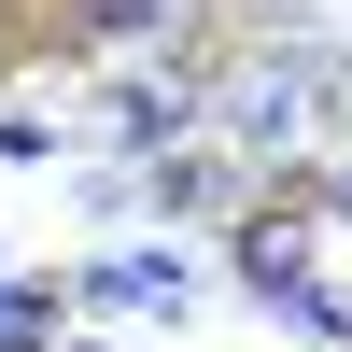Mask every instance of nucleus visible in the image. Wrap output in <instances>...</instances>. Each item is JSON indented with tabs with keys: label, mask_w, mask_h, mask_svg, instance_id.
I'll return each mask as SVG.
<instances>
[{
	"label": "nucleus",
	"mask_w": 352,
	"mask_h": 352,
	"mask_svg": "<svg viewBox=\"0 0 352 352\" xmlns=\"http://www.w3.org/2000/svg\"><path fill=\"white\" fill-rule=\"evenodd\" d=\"M169 127H184V99H169V85H127V113H113V141H127V155H155Z\"/></svg>",
	"instance_id": "f257e3e1"
},
{
	"label": "nucleus",
	"mask_w": 352,
	"mask_h": 352,
	"mask_svg": "<svg viewBox=\"0 0 352 352\" xmlns=\"http://www.w3.org/2000/svg\"><path fill=\"white\" fill-rule=\"evenodd\" d=\"M99 28H169V0H99Z\"/></svg>",
	"instance_id": "f03ea898"
}]
</instances>
